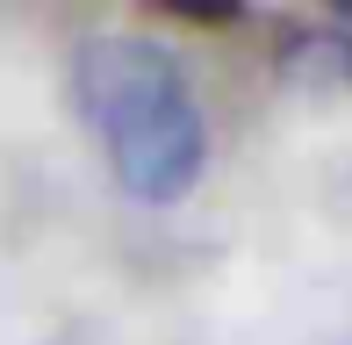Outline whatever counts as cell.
Returning a JSON list of instances; mask_svg holds the SVG:
<instances>
[{
	"label": "cell",
	"mask_w": 352,
	"mask_h": 345,
	"mask_svg": "<svg viewBox=\"0 0 352 345\" xmlns=\"http://www.w3.org/2000/svg\"><path fill=\"white\" fill-rule=\"evenodd\" d=\"M201 159H209V130H201V108L187 93L108 130V166H116L122 194H137V201H180L201 180Z\"/></svg>",
	"instance_id": "6da1fadb"
},
{
	"label": "cell",
	"mask_w": 352,
	"mask_h": 345,
	"mask_svg": "<svg viewBox=\"0 0 352 345\" xmlns=\"http://www.w3.org/2000/svg\"><path fill=\"white\" fill-rule=\"evenodd\" d=\"M72 93H79V115L108 137L130 115L173 101V93H187V87H180L173 51H158V43H144V36H94V43H79Z\"/></svg>",
	"instance_id": "7a4b0ae2"
},
{
	"label": "cell",
	"mask_w": 352,
	"mask_h": 345,
	"mask_svg": "<svg viewBox=\"0 0 352 345\" xmlns=\"http://www.w3.org/2000/svg\"><path fill=\"white\" fill-rule=\"evenodd\" d=\"M280 72L295 87H352V43L345 36H295Z\"/></svg>",
	"instance_id": "3957f363"
}]
</instances>
